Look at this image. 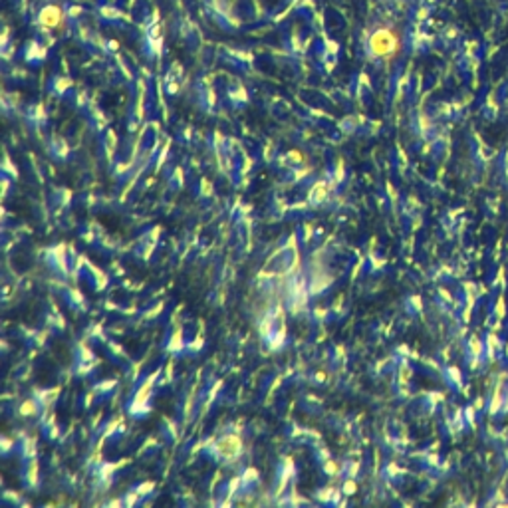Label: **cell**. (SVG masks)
<instances>
[{
  "instance_id": "cell-1",
  "label": "cell",
  "mask_w": 508,
  "mask_h": 508,
  "mask_svg": "<svg viewBox=\"0 0 508 508\" xmlns=\"http://www.w3.org/2000/svg\"><path fill=\"white\" fill-rule=\"evenodd\" d=\"M397 50V38L391 30H377L369 38V52L377 58H391Z\"/></svg>"
},
{
  "instance_id": "cell-2",
  "label": "cell",
  "mask_w": 508,
  "mask_h": 508,
  "mask_svg": "<svg viewBox=\"0 0 508 508\" xmlns=\"http://www.w3.org/2000/svg\"><path fill=\"white\" fill-rule=\"evenodd\" d=\"M40 22L46 26V28H58L60 22H62V12L58 6H48L42 10L40 14Z\"/></svg>"
}]
</instances>
